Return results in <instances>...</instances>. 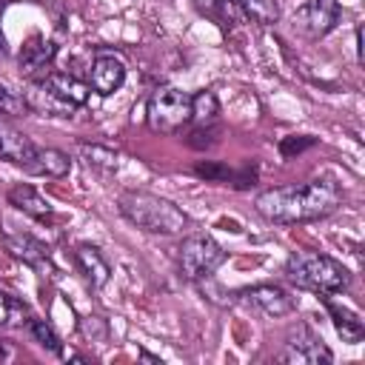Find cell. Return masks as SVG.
I'll return each mask as SVG.
<instances>
[{"label": "cell", "instance_id": "cell-6", "mask_svg": "<svg viewBox=\"0 0 365 365\" xmlns=\"http://www.w3.org/2000/svg\"><path fill=\"white\" fill-rule=\"evenodd\" d=\"M277 359L288 362V365H328V362H334V354L308 325L299 322L288 334V339H285L282 351L277 354Z\"/></svg>", "mask_w": 365, "mask_h": 365}, {"label": "cell", "instance_id": "cell-5", "mask_svg": "<svg viewBox=\"0 0 365 365\" xmlns=\"http://www.w3.org/2000/svg\"><path fill=\"white\" fill-rule=\"evenodd\" d=\"M180 271L185 279L191 282H202L211 279L214 271L225 262V251L217 240H211L208 234H188L180 242V254H177Z\"/></svg>", "mask_w": 365, "mask_h": 365}, {"label": "cell", "instance_id": "cell-4", "mask_svg": "<svg viewBox=\"0 0 365 365\" xmlns=\"http://www.w3.org/2000/svg\"><path fill=\"white\" fill-rule=\"evenodd\" d=\"M191 120V94L174 86H160L145 103V123L157 134H174Z\"/></svg>", "mask_w": 365, "mask_h": 365}, {"label": "cell", "instance_id": "cell-25", "mask_svg": "<svg viewBox=\"0 0 365 365\" xmlns=\"http://www.w3.org/2000/svg\"><path fill=\"white\" fill-rule=\"evenodd\" d=\"M80 334H83L86 339H91V342H106V339H108V322H106L103 317L88 314V317L80 319Z\"/></svg>", "mask_w": 365, "mask_h": 365}, {"label": "cell", "instance_id": "cell-7", "mask_svg": "<svg viewBox=\"0 0 365 365\" xmlns=\"http://www.w3.org/2000/svg\"><path fill=\"white\" fill-rule=\"evenodd\" d=\"M342 17L339 0H308L294 11V29L311 40H319L336 29Z\"/></svg>", "mask_w": 365, "mask_h": 365}, {"label": "cell", "instance_id": "cell-19", "mask_svg": "<svg viewBox=\"0 0 365 365\" xmlns=\"http://www.w3.org/2000/svg\"><path fill=\"white\" fill-rule=\"evenodd\" d=\"M29 319H31L29 305L20 297H14L11 291L0 288V328H23V325H29Z\"/></svg>", "mask_w": 365, "mask_h": 365}, {"label": "cell", "instance_id": "cell-22", "mask_svg": "<svg viewBox=\"0 0 365 365\" xmlns=\"http://www.w3.org/2000/svg\"><path fill=\"white\" fill-rule=\"evenodd\" d=\"M26 328L31 331V336H34L43 348H48V351H54V354H63V342H60V336L54 334V328H51L46 319H29Z\"/></svg>", "mask_w": 365, "mask_h": 365}, {"label": "cell", "instance_id": "cell-31", "mask_svg": "<svg viewBox=\"0 0 365 365\" xmlns=\"http://www.w3.org/2000/svg\"><path fill=\"white\" fill-rule=\"evenodd\" d=\"M3 9H6V0H0V17H3Z\"/></svg>", "mask_w": 365, "mask_h": 365}, {"label": "cell", "instance_id": "cell-23", "mask_svg": "<svg viewBox=\"0 0 365 365\" xmlns=\"http://www.w3.org/2000/svg\"><path fill=\"white\" fill-rule=\"evenodd\" d=\"M217 140H220V128H214L211 123H205V125H194L191 128V134L185 137V145L194 148V151H205V148H214Z\"/></svg>", "mask_w": 365, "mask_h": 365}, {"label": "cell", "instance_id": "cell-24", "mask_svg": "<svg viewBox=\"0 0 365 365\" xmlns=\"http://www.w3.org/2000/svg\"><path fill=\"white\" fill-rule=\"evenodd\" d=\"M80 151H83L86 163L94 165V168H106V171H111V168L117 165V151H111V148H106V145H88V143H83Z\"/></svg>", "mask_w": 365, "mask_h": 365}, {"label": "cell", "instance_id": "cell-1", "mask_svg": "<svg viewBox=\"0 0 365 365\" xmlns=\"http://www.w3.org/2000/svg\"><path fill=\"white\" fill-rule=\"evenodd\" d=\"M342 205V188L334 180L317 177L299 185H274L257 194L254 208L268 222L297 225L331 217Z\"/></svg>", "mask_w": 365, "mask_h": 365}, {"label": "cell", "instance_id": "cell-15", "mask_svg": "<svg viewBox=\"0 0 365 365\" xmlns=\"http://www.w3.org/2000/svg\"><path fill=\"white\" fill-rule=\"evenodd\" d=\"M63 100H68L74 108H80V106H86L88 103V94H91V86L88 83H83V80H77L74 74H66V71H48L46 77H43Z\"/></svg>", "mask_w": 365, "mask_h": 365}, {"label": "cell", "instance_id": "cell-11", "mask_svg": "<svg viewBox=\"0 0 365 365\" xmlns=\"http://www.w3.org/2000/svg\"><path fill=\"white\" fill-rule=\"evenodd\" d=\"M123 83H125V66H123V60L114 57V54H97L94 63H91V71H88V86L100 97H108Z\"/></svg>", "mask_w": 365, "mask_h": 365}, {"label": "cell", "instance_id": "cell-3", "mask_svg": "<svg viewBox=\"0 0 365 365\" xmlns=\"http://www.w3.org/2000/svg\"><path fill=\"white\" fill-rule=\"evenodd\" d=\"M285 277L302 288V291H314L319 297H334L342 294L351 285V274L348 268L319 251H305V254H294L285 262Z\"/></svg>", "mask_w": 365, "mask_h": 365}, {"label": "cell", "instance_id": "cell-30", "mask_svg": "<svg viewBox=\"0 0 365 365\" xmlns=\"http://www.w3.org/2000/svg\"><path fill=\"white\" fill-rule=\"evenodd\" d=\"M6 359H11V348L0 342V362H6Z\"/></svg>", "mask_w": 365, "mask_h": 365}, {"label": "cell", "instance_id": "cell-12", "mask_svg": "<svg viewBox=\"0 0 365 365\" xmlns=\"http://www.w3.org/2000/svg\"><path fill=\"white\" fill-rule=\"evenodd\" d=\"M74 262H77V268L83 271V277L91 282V288H103V285L108 282V277H111L108 259H106L103 251H100L97 245H91V242H80V245L74 248Z\"/></svg>", "mask_w": 365, "mask_h": 365}, {"label": "cell", "instance_id": "cell-8", "mask_svg": "<svg viewBox=\"0 0 365 365\" xmlns=\"http://www.w3.org/2000/svg\"><path fill=\"white\" fill-rule=\"evenodd\" d=\"M240 297L248 305H254L257 311H262L265 317H288V314L297 311V299L285 288H279L274 282H259V285L242 288Z\"/></svg>", "mask_w": 365, "mask_h": 365}, {"label": "cell", "instance_id": "cell-26", "mask_svg": "<svg viewBox=\"0 0 365 365\" xmlns=\"http://www.w3.org/2000/svg\"><path fill=\"white\" fill-rule=\"evenodd\" d=\"M194 174L202 180H211V182H231V177H234V171L222 163H197Z\"/></svg>", "mask_w": 365, "mask_h": 365}, {"label": "cell", "instance_id": "cell-2", "mask_svg": "<svg viewBox=\"0 0 365 365\" xmlns=\"http://www.w3.org/2000/svg\"><path fill=\"white\" fill-rule=\"evenodd\" d=\"M117 205H120V214L131 225H137L148 234L171 237V234H182V228H188L185 211L177 202H171L160 194H151V191H137V188L123 191Z\"/></svg>", "mask_w": 365, "mask_h": 365}, {"label": "cell", "instance_id": "cell-17", "mask_svg": "<svg viewBox=\"0 0 365 365\" xmlns=\"http://www.w3.org/2000/svg\"><path fill=\"white\" fill-rule=\"evenodd\" d=\"M325 308H328V314H331V319H334V328H336V334L345 339V342H362V336H365V325H362V319L354 314V311H348L345 305H336V302H331L328 297H325Z\"/></svg>", "mask_w": 365, "mask_h": 365}, {"label": "cell", "instance_id": "cell-10", "mask_svg": "<svg viewBox=\"0 0 365 365\" xmlns=\"http://www.w3.org/2000/svg\"><path fill=\"white\" fill-rule=\"evenodd\" d=\"M34 151H37V145L20 128H14L6 120V114H0V160L20 165V168H29L34 160Z\"/></svg>", "mask_w": 365, "mask_h": 365}, {"label": "cell", "instance_id": "cell-9", "mask_svg": "<svg viewBox=\"0 0 365 365\" xmlns=\"http://www.w3.org/2000/svg\"><path fill=\"white\" fill-rule=\"evenodd\" d=\"M23 103H26V108H31L43 117H71L74 114V106L68 100H63L46 80L29 83V88L23 94Z\"/></svg>", "mask_w": 365, "mask_h": 365}, {"label": "cell", "instance_id": "cell-29", "mask_svg": "<svg viewBox=\"0 0 365 365\" xmlns=\"http://www.w3.org/2000/svg\"><path fill=\"white\" fill-rule=\"evenodd\" d=\"M194 6H197V11H202L205 17L222 20V6H225V0H194Z\"/></svg>", "mask_w": 365, "mask_h": 365}, {"label": "cell", "instance_id": "cell-18", "mask_svg": "<svg viewBox=\"0 0 365 365\" xmlns=\"http://www.w3.org/2000/svg\"><path fill=\"white\" fill-rule=\"evenodd\" d=\"M6 248L11 251V257L23 259L26 265H40L48 257V248L40 240L29 237V234H11V237H6Z\"/></svg>", "mask_w": 365, "mask_h": 365}, {"label": "cell", "instance_id": "cell-13", "mask_svg": "<svg viewBox=\"0 0 365 365\" xmlns=\"http://www.w3.org/2000/svg\"><path fill=\"white\" fill-rule=\"evenodd\" d=\"M51 57H54V43H51V40H46L43 34H31V37L23 43L20 54H17L20 74L31 77V74L43 71V68L51 63Z\"/></svg>", "mask_w": 365, "mask_h": 365}, {"label": "cell", "instance_id": "cell-20", "mask_svg": "<svg viewBox=\"0 0 365 365\" xmlns=\"http://www.w3.org/2000/svg\"><path fill=\"white\" fill-rule=\"evenodd\" d=\"M228 3L237 6L257 26H274L279 20V3L277 0H228Z\"/></svg>", "mask_w": 365, "mask_h": 365}, {"label": "cell", "instance_id": "cell-21", "mask_svg": "<svg viewBox=\"0 0 365 365\" xmlns=\"http://www.w3.org/2000/svg\"><path fill=\"white\" fill-rule=\"evenodd\" d=\"M217 114H220V100H217V94H214V91L202 88V91L191 94V120H194L197 125L211 123Z\"/></svg>", "mask_w": 365, "mask_h": 365}, {"label": "cell", "instance_id": "cell-28", "mask_svg": "<svg viewBox=\"0 0 365 365\" xmlns=\"http://www.w3.org/2000/svg\"><path fill=\"white\" fill-rule=\"evenodd\" d=\"M23 108H26V103L20 97H14L6 86H0V114L11 117V114H23Z\"/></svg>", "mask_w": 365, "mask_h": 365}, {"label": "cell", "instance_id": "cell-14", "mask_svg": "<svg viewBox=\"0 0 365 365\" xmlns=\"http://www.w3.org/2000/svg\"><path fill=\"white\" fill-rule=\"evenodd\" d=\"M9 205H14L17 211H23V214H29V217H34V220H51V205H48V200L34 188V185H29V182H20V185H14L11 191H9Z\"/></svg>", "mask_w": 365, "mask_h": 365}, {"label": "cell", "instance_id": "cell-27", "mask_svg": "<svg viewBox=\"0 0 365 365\" xmlns=\"http://www.w3.org/2000/svg\"><path fill=\"white\" fill-rule=\"evenodd\" d=\"M311 145H317V140L314 137H285L282 143H279V154L282 157H294V154H299V151H305V148H311Z\"/></svg>", "mask_w": 365, "mask_h": 365}, {"label": "cell", "instance_id": "cell-16", "mask_svg": "<svg viewBox=\"0 0 365 365\" xmlns=\"http://www.w3.org/2000/svg\"><path fill=\"white\" fill-rule=\"evenodd\" d=\"M26 171L37 174V177H54L57 180V177H66L71 171V160L60 148H37L34 160H31V165Z\"/></svg>", "mask_w": 365, "mask_h": 365}]
</instances>
